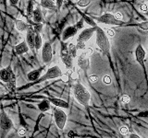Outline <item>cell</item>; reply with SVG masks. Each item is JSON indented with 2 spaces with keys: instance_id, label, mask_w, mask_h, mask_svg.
Segmentation results:
<instances>
[{
  "instance_id": "cell-28",
  "label": "cell",
  "mask_w": 148,
  "mask_h": 138,
  "mask_svg": "<svg viewBox=\"0 0 148 138\" xmlns=\"http://www.w3.org/2000/svg\"><path fill=\"white\" fill-rule=\"evenodd\" d=\"M119 132H120V133L121 135H129V128L128 127H126V126H121L120 127V129H119Z\"/></svg>"
},
{
  "instance_id": "cell-5",
  "label": "cell",
  "mask_w": 148,
  "mask_h": 138,
  "mask_svg": "<svg viewBox=\"0 0 148 138\" xmlns=\"http://www.w3.org/2000/svg\"><path fill=\"white\" fill-rule=\"evenodd\" d=\"M62 70L58 66H54L52 67H50L47 69V71L45 73V75L41 76V77L38 80L34 83H41L46 80H50V79H55V78H58L62 76Z\"/></svg>"
},
{
  "instance_id": "cell-39",
  "label": "cell",
  "mask_w": 148,
  "mask_h": 138,
  "mask_svg": "<svg viewBox=\"0 0 148 138\" xmlns=\"http://www.w3.org/2000/svg\"><path fill=\"white\" fill-rule=\"evenodd\" d=\"M84 52H85V53L88 55V56H89V55H91L92 53V48H86L85 50H84Z\"/></svg>"
},
{
  "instance_id": "cell-21",
  "label": "cell",
  "mask_w": 148,
  "mask_h": 138,
  "mask_svg": "<svg viewBox=\"0 0 148 138\" xmlns=\"http://www.w3.org/2000/svg\"><path fill=\"white\" fill-rule=\"evenodd\" d=\"M15 25H16L17 30L18 31H21V32L27 31L28 28H29V26H28L26 23L24 21H22V20H16L15 21Z\"/></svg>"
},
{
  "instance_id": "cell-13",
  "label": "cell",
  "mask_w": 148,
  "mask_h": 138,
  "mask_svg": "<svg viewBox=\"0 0 148 138\" xmlns=\"http://www.w3.org/2000/svg\"><path fill=\"white\" fill-rule=\"evenodd\" d=\"M135 58H136V61L140 64L142 66H145V51L141 44H139L135 49Z\"/></svg>"
},
{
  "instance_id": "cell-38",
  "label": "cell",
  "mask_w": 148,
  "mask_h": 138,
  "mask_svg": "<svg viewBox=\"0 0 148 138\" xmlns=\"http://www.w3.org/2000/svg\"><path fill=\"white\" fill-rule=\"evenodd\" d=\"M114 16H115V18H117L118 20H122V18H123V17H122V14H121V13L117 12Z\"/></svg>"
},
{
  "instance_id": "cell-27",
  "label": "cell",
  "mask_w": 148,
  "mask_h": 138,
  "mask_svg": "<svg viewBox=\"0 0 148 138\" xmlns=\"http://www.w3.org/2000/svg\"><path fill=\"white\" fill-rule=\"evenodd\" d=\"M60 78H61L62 82H64V83H69V80L71 79V75H69V74L65 73V74H62V76H60Z\"/></svg>"
},
{
  "instance_id": "cell-18",
  "label": "cell",
  "mask_w": 148,
  "mask_h": 138,
  "mask_svg": "<svg viewBox=\"0 0 148 138\" xmlns=\"http://www.w3.org/2000/svg\"><path fill=\"white\" fill-rule=\"evenodd\" d=\"M32 16V20H34V23H42L44 21V16H43V13H42L41 7L39 6L34 10Z\"/></svg>"
},
{
  "instance_id": "cell-7",
  "label": "cell",
  "mask_w": 148,
  "mask_h": 138,
  "mask_svg": "<svg viewBox=\"0 0 148 138\" xmlns=\"http://www.w3.org/2000/svg\"><path fill=\"white\" fill-rule=\"evenodd\" d=\"M95 20H97L98 22H100V23H104V24H108V25L119 26V25L124 24V22L122 20H118L113 14H111V13H106L100 17L95 18Z\"/></svg>"
},
{
  "instance_id": "cell-25",
  "label": "cell",
  "mask_w": 148,
  "mask_h": 138,
  "mask_svg": "<svg viewBox=\"0 0 148 138\" xmlns=\"http://www.w3.org/2000/svg\"><path fill=\"white\" fill-rule=\"evenodd\" d=\"M34 10V2L32 0H29V3H28L27 6V15L28 17H31L32 15V12Z\"/></svg>"
},
{
  "instance_id": "cell-30",
  "label": "cell",
  "mask_w": 148,
  "mask_h": 138,
  "mask_svg": "<svg viewBox=\"0 0 148 138\" xmlns=\"http://www.w3.org/2000/svg\"><path fill=\"white\" fill-rule=\"evenodd\" d=\"M138 26L140 27L142 30H148V21H143V22L140 23V24H139Z\"/></svg>"
},
{
  "instance_id": "cell-8",
  "label": "cell",
  "mask_w": 148,
  "mask_h": 138,
  "mask_svg": "<svg viewBox=\"0 0 148 138\" xmlns=\"http://www.w3.org/2000/svg\"><path fill=\"white\" fill-rule=\"evenodd\" d=\"M60 59L65 64V67H66L67 70H71L73 67V58L71 54L68 53V49L65 47V45L61 46V51H60Z\"/></svg>"
},
{
  "instance_id": "cell-43",
  "label": "cell",
  "mask_w": 148,
  "mask_h": 138,
  "mask_svg": "<svg viewBox=\"0 0 148 138\" xmlns=\"http://www.w3.org/2000/svg\"><path fill=\"white\" fill-rule=\"evenodd\" d=\"M40 1H41V2H42V1H44V0H40Z\"/></svg>"
},
{
  "instance_id": "cell-24",
  "label": "cell",
  "mask_w": 148,
  "mask_h": 138,
  "mask_svg": "<svg viewBox=\"0 0 148 138\" xmlns=\"http://www.w3.org/2000/svg\"><path fill=\"white\" fill-rule=\"evenodd\" d=\"M82 20H83V21H85L87 24H89L91 27H96L97 25H96V23H95V21L92 20V18H91L90 17H88V16H86V15H84V14H82Z\"/></svg>"
},
{
  "instance_id": "cell-16",
  "label": "cell",
  "mask_w": 148,
  "mask_h": 138,
  "mask_svg": "<svg viewBox=\"0 0 148 138\" xmlns=\"http://www.w3.org/2000/svg\"><path fill=\"white\" fill-rule=\"evenodd\" d=\"M48 101L50 103L55 105V107L59 108V109H68L69 108V103L64 99H58V98H49Z\"/></svg>"
},
{
  "instance_id": "cell-29",
  "label": "cell",
  "mask_w": 148,
  "mask_h": 138,
  "mask_svg": "<svg viewBox=\"0 0 148 138\" xmlns=\"http://www.w3.org/2000/svg\"><path fill=\"white\" fill-rule=\"evenodd\" d=\"M103 82L105 83L106 85H109V84H111L112 80H111V77L108 75H106V76H103Z\"/></svg>"
},
{
  "instance_id": "cell-6",
  "label": "cell",
  "mask_w": 148,
  "mask_h": 138,
  "mask_svg": "<svg viewBox=\"0 0 148 138\" xmlns=\"http://www.w3.org/2000/svg\"><path fill=\"white\" fill-rule=\"evenodd\" d=\"M54 120L56 122V125L59 130H63L66 126V122L68 120L67 113L64 112L62 109H59L55 107L54 109Z\"/></svg>"
},
{
  "instance_id": "cell-19",
  "label": "cell",
  "mask_w": 148,
  "mask_h": 138,
  "mask_svg": "<svg viewBox=\"0 0 148 138\" xmlns=\"http://www.w3.org/2000/svg\"><path fill=\"white\" fill-rule=\"evenodd\" d=\"M41 6L47 9H53V10L57 9V5L53 0H44V1L41 2Z\"/></svg>"
},
{
  "instance_id": "cell-33",
  "label": "cell",
  "mask_w": 148,
  "mask_h": 138,
  "mask_svg": "<svg viewBox=\"0 0 148 138\" xmlns=\"http://www.w3.org/2000/svg\"><path fill=\"white\" fill-rule=\"evenodd\" d=\"M27 129L26 128H21L20 130H18V135L20 136H24L26 135V133H27Z\"/></svg>"
},
{
  "instance_id": "cell-32",
  "label": "cell",
  "mask_w": 148,
  "mask_h": 138,
  "mask_svg": "<svg viewBox=\"0 0 148 138\" xmlns=\"http://www.w3.org/2000/svg\"><path fill=\"white\" fill-rule=\"evenodd\" d=\"M89 80L91 83H96L97 81H98V76H95V75H92L89 77Z\"/></svg>"
},
{
  "instance_id": "cell-26",
  "label": "cell",
  "mask_w": 148,
  "mask_h": 138,
  "mask_svg": "<svg viewBox=\"0 0 148 138\" xmlns=\"http://www.w3.org/2000/svg\"><path fill=\"white\" fill-rule=\"evenodd\" d=\"M91 3V0H79L77 2V5L80 7H85Z\"/></svg>"
},
{
  "instance_id": "cell-31",
  "label": "cell",
  "mask_w": 148,
  "mask_h": 138,
  "mask_svg": "<svg viewBox=\"0 0 148 138\" xmlns=\"http://www.w3.org/2000/svg\"><path fill=\"white\" fill-rule=\"evenodd\" d=\"M130 101H131V98H130V96L127 95V94H125L122 96V102L124 104H128Z\"/></svg>"
},
{
  "instance_id": "cell-36",
  "label": "cell",
  "mask_w": 148,
  "mask_h": 138,
  "mask_svg": "<svg viewBox=\"0 0 148 138\" xmlns=\"http://www.w3.org/2000/svg\"><path fill=\"white\" fill-rule=\"evenodd\" d=\"M77 133L76 132H74V131H71L69 133H68V136L69 138H76L77 137Z\"/></svg>"
},
{
  "instance_id": "cell-37",
  "label": "cell",
  "mask_w": 148,
  "mask_h": 138,
  "mask_svg": "<svg viewBox=\"0 0 148 138\" xmlns=\"http://www.w3.org/2000/svg\"><path fill=\"white\" fill-rule=\"evenodd\" d=\"M106 34H108L109 37H110V38H113V37L115 36V31L113 30H106Z\"/></svg>"
},
{
  "instance_id": "cell-41",
  "label": "cell",
  "mask_w": 148,
  "mask_h": 138,
  "mask_svg": "<svg viewBox=\"0 0 148 138\" xmlns=\"http://www.w3.org/2000/svg\"><path fill=\"white\" fill-rule=\"evenodd\" d=\"M20 0H9V4L11 5V6H16V5L18 3Z\"/></svg>"
},
{
  "instance_id": "cell-35",
  "label": "cell",
  "mask_w": 148,
  "mask_h": 138,
  "mask_svg": "<svg viewBox=\"0 0 148 138\" xmlns=\"http://www.w3.org/2000/svg\"><path fill=\"white\" fill-rule=\"evenodd\" d=\"M83 22H84V21H83V20H81L79 21V22L77 23V24L75 25L78 30H81V29H82V28H83Z\"/></svg>"
},
{
  "instance_id": "cell-20",
  "label": "cell",
  "mask_w": 148,
  "mask_h": 138,
  "mask_svg": "<svg viewBox=\"0 0 148 138\" xmlns=\"http://www.w3.org/2000/svg\"><path fill=\"white\" fill-rule=\"evenodd\" d=\"M42 46H43V39L38 32H35V38H34V48L35 51H39Z\"/></svg>"
},
{
  "instance_id": "cell-4",
  "label": "cell",
  "mask_w": 148,
  "mask_h": 138,
  "mask_svg": "<svg viewBox=\"0 0 148 138\" xmlns=\"http://www.w3.org/2000/svg\"><path fill=\"white\" fill-rule=\"evenodd\" d=\"M13 128L14 123L12 120L8 117L5 110L1 108V110H0V135H1V137L6 136L7 133L10 132V130Z\"/></svg>"
},
{
  "instance_id": "cell-1",
  "label": "cell",
  "mask_w": 148,
  "mask_h": 138,
  "mask_svg": "<svg viewBox=\"0 0 148 138\" xmlns=\"http://www.w3.org/2000/svg\"><path fill=\"white\" fill-rule=\"evenodd\" d=\"M0 79L3 83L6 84L7 89L10 92H15L17 86H16V76L14 74L12 67L8 66L6 68H3L0 70Z\"/></svg>"
},
{
  "instance_id": "cell-9",
  "label": "cell",
  "mask_w": 148,
  "mask_h": 138,
  "mask_svg": "<svg viewBox=\"0 0 148 138\" xmlns=\"http://www.w3.org/2000/svg\"><path fill=\"white\" fill-rule=\"evenodd\" d=\"M53 58V50H52V45L50 43L46 41V43H43L42 46V60H43L44 64H47Z\"/></svg>"
},
{
  "instance_id": "cell-15",
  "label": "cell",
  "mask_w": 148,
  "mask_h": 138,
  "mask_svg": "<svg viewBox=\"0 0 148 138\" xmlns=\"http://www.w3.org/2000/svg\"><path fill=\"white\" fill-rule=\"evenodd\" d=\"M44 70V67H40L38 69H34L31 72H29L27 74V78L29 81H32V82H36L42 76V72Z\"/></svg>"
},
{
  "instance_id": "cell-14",
  "label": "cell",
  "mask_w": 148,
  "mask_h": 138,
  "mask_svg": "<svg viewBox=\"0 0 148 138\" xmlns=\"http://www.w3.org/2000/svg\"><path fill=\"white\" fill-rule=\"evenodd\" d=\"M77 32H78V29L76 28L75 25L67 27L66 29L64 30L63 33H62V40L63 41H67L69 38H72V37H74L77 34Z\"/></svg>"
},
{
  "instance_id": "cell-10",
  "label": "cell",
  "mask_w": 148,
  "mask_h": 138,
  "mask_svg": "<svg viewBox=\"0 0 148 138\" xmlns=\"http://www.w3.org/2000/svg\"><path fill=\"white\" fill-rule=\"evenodd\" d=\"M97 27V26H96ZM96 27H92V28H87V29L82 30L80 34L78 35V38H77V43H85L86 41H89L92 36L95 33V30H96Z\"/></svg>"
},
{
  "instance_id": "cell-2",
  "label": "cell",
  "mask_w": 148,
  "mask_h": 138,
  "mask_svg": "<svg viewBox=\"0 0 148 138\" xmlns=\"http://www.w3.org/2000/svg\"><path fill=\"white\" fill-rule=\"evenodd\" d=\"M73 96L75 99L81 105L88 107L91 99V94L89 90L81 83H77L73 87Z\"/></svg>"
},
{
  "instance_id": "cell-34",
  "label": "cell",
  "mask_w": 148,
  "mask_h": 138,
  "mask_svg": "<svg viewBox=\"0 0 148 138\" xmlns=\"http://www.w3.org/2000/svg\"><path fill=\"white\" fill-rule=\"evenodd\" d=\"M63 1H64V0H56V2H57V4H56V5H57V9H58V10H59V9L61 8Z\"/></svg>"
},
{
  "instance_id": "cell-23",
  "label": "cell",
  "mask_w": 148,
  "mask_h": 138,
  "mask_svg": "<svg viewBox=\"0 0 148 138\" xmlns=\"http://www.w3.org/2000/svg\"><path fill=\"white\" fill-rule=\"evenodd\" d=\"M77 51H78V49L76 47V44H74V43H69V44L68 53L71 55L73 59L75 57H77Z\"/></svg>"
},
{
  "instance_id": "cell-3",
  "label": "cell",
  "mask_w": 148,
  "mask_h": 138,
  "mask_svg": "<svg viewBox=\"0 0 148 138\" xmlns=\"http://www.w3.org/2000/svg\"><path fill=\"white\" fill-rule=\"evenodd\" d=\"M95 35H96V44H97V46H98V48L105 54H109V53H110V43H109L108 35H106L105 33V31L98 26L96 27Z\"/></svg>"
},
{
  "instance_id": "cell-12",
  "label": "cell",
  "mask_w": 148,
  "mask_h": 138,
  "mask_svg": "<svg viewBox=\"0 0 148 138\" xmlns=\"http://www.w3.org/2000/svg\"><path fill=\"white\" fill-rule=\"evenodd\" d=\"M34 38H35V31L34 30L32 27L29 26L27 30V34H26V43L29 49H31L32 52H35V48H34Z\"/></svg>"
},
{
  "instance_id": "cell-17",
  "label": "cell",
  "mask_w": 148,
  "mask_h": 138,
  "mask_svg": "<svg viewBox=\"0 0 148 138\" xmlns=\"http://www.w3.org/2000/svg\"><path fill=\"white\" fill-rule=\"evenodd\" d=\"M14 50H15V53L18 55H22V54L28 53V51H29V47H28L26 41H21V43H18V45H16L15 48H14Z\"/></svg>"
},
{
  "instance_id": "cell-22",
  "label": "cell",
  "mask_w": 148,
  "mask_h": 138,
  "mask_svg": "<svg viewBox=\"0 0 148 138\" xmlns=\"http://www.w3.org/2000/svg\"><path fill=\"white\" fill-rule=\"evenodd\" d=\"M37 106H38V109L42 112H47V110H49L50 109V102L48 100H43V101H41L40 103H38Z\"/></svg>"
},
{
  "instance_id": "cell-11",
  "label": "cell",
  "mask_w": 148,
  "mask_h": 138,
  "mask_svg": "<svg viewBox=\"0 0 148 138\" xmlns=\"http://www.w3.org/2000/svg\"><path fill=\"white\" fill-rule=\"evenodd\" d=\"M77 64L78 66L80 67L82 70H83L84 72H87L90 68V59L89 56L85 53V52H83L79 55L78 60H77Z\"/></svg>"
},
{
  "instance_id": "cell-40",
  "label": "cell",
  "mask_w": 148,
  "mask_h": 138,
  "mask_svg": "<svg viewBox=\"0 0 148 138\" xmlns=\"http://www.w3.org/2000/svg\"><path fill=\"white\" fill-rule=\"evenodd\" d=\"M147 9H148V7H147L146 4H142L141 5V10L142 11H147Z\"/></svg>"
},
{
  "instance_id": "cell-42",
  "label": "cell",
  "mask_w": 148,
  "mask_h": 138,
  "mask_svg": "<svg viewBox=\"0 0 148 138\" xmlns=\"http://www.w3.org/2000/svg\"><path fill=\"white\" fill-rule=\"evenodd\" d=\"M129 138H141V137L138 135H136V133H132V135H130Z\"/></svg>"
}]
</instances>
